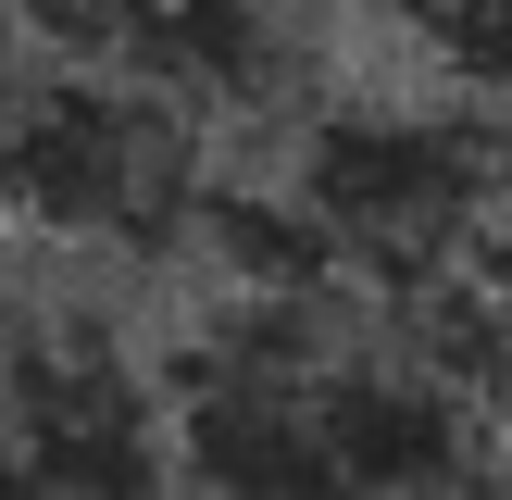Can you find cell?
<instances>
[{"instance_id":"277c9868","label":"cell","mask_w":512,"mask_h":500,"mask_svg":"<svg viewBox=\"0 0 512 500\" xmlns=\"http://www.w3.org/2000/svg\"><path fill=\"white\" fill-rule=\"evenodd\" d=\"M375 13L413 50L425 88H450V100H475V113L512 125V0H375Z\"/></svg>"},{"instance_id":"6da1fadb","label":"cell","mask_w":512,"mask_h":500,"mask_svg":"<svg viewBox=\"0 0 512 500\" xmlns=\"http://www.w3.org/2000/svg\"><path fill=\"white\" fill-rule=\"evenodd\" d=\"M188 100L138 88V75H100L38 50L25 25H0V213L50 250H150L200 238V200H213V150H200Z\"/></svg>"},{"instance_id":"7a4b0ae2","label":"cell","mask_w":512,"mask_h":500,"mask_svg":"<svg viewBox=\"0 0 512 500\" xmlns=\"http://www.w3.org/2000/svg\"><path fill=\"white\" fill-rule=\"evenodd\" d=\"M500 163H512V125L438 88V100H338V113H313L288 150V188L325 225L350 288L400 300V288L463 275Z\"/></svg>"},{"instance_id":"3957f363","label":"cell","mask_w":512,"mask_h":500,"mask_svg":"<svg viewBox=\"0 0 512 500\" xmlns=\"http://www.w3.org/2000/svg\"><path fill=\"white\" fill-rule=\"evenodd\" d=\"M13 25L63 63H100V75L188 100V113H250L288 63L263 0H13Z\"/></svg>"}]
</instances>
